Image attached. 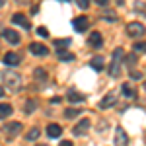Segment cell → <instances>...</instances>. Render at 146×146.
Here are the masks:
<instances>
[{
  "instance_id": "obj_1",
  "label": "cell",
  "mask_w": 146,
  "mask_h": 146,
  "mask_svg": "<svg viewBox=\"0 0 146 146\" xmlns=\"http://www.w3.org/2000/svg\"><path fill=\"white\" fill-rule=\"evenodd\" d=\"M2 82H4V86L12 92H18L22 88V76H20L18 72H6V74H2Z\"/></svg>"
},
{
  "instance_id": "obj_2",
  "label": "cell",
  "mask_w": 146,
  "mask_h": 146,
  "mask_svg": "<svg viewBox=\"0 0 146 146\" xmlns=\"http://www.w3.org/2000/svg\"><path fill=\"white\" fill-rule=\"evenodd\" d=\"M123 58H125V51L121 47L113 51V58H111V64H109V74L111 76H119V68H121Z\"/></svg>"
},
{
  "instance_id": "obj_3",
  "label": "cell",
  "mask_w": 146,
  "mask_h": 146,
  "mask_svg": "<svg viewBox=\"0 0 146 146\" xmlns=\"http://www.w3.org/2000/svg\"><path fill=\"white\" fill-rule=\"evenodd\" d=\"M127 33L136 39V37H142V35L146 33V27L142 25V23H138V22H131L129 25H127Z\"/></svg>"
},
{
  "instance_id": "obj_4",
  "label": "cell",
  "mask_w": 146,
  "mask_h": 146,
  "mask_svg": "<svg viewBox=\"0 0 146 146\" xmlns=\"http://www.w3.org/2000/svg\"><path fill=\"white\" fill-rule=\"evenodd\" d=\"M115 103H117V92H109V94L100 101V107L101 109H109V107H113Z\"/></svg>"
},
{
  "instance_id": "obj_5",
  "label": "cell",
  "mask_w": 146,
  "mask_h": 146,
  "mask_svg": "<svg viewBox=\"0 0 146 146\" xmlns=\"http://www.w3.org/2000/svg\"><path fill=\"white\" fill-rule=\"evenodd\" d=\"M88 129H90V121L88 119H84V121H78V123L74 125V129H72V133L76 136H84L88 133Z\"/></svg>"
},
{
  "instance_id": "obj_6",
  "label": "cell",
  "mask_w": 146,
  "mask_h": 146,
  "mask_svg": "<svg viewBox=\"0 0 146 146\" xmlns=\"http://www.w3.org/2000/svg\"><path fill=\"white\" fill-rule=\"evenodd\" d=\"M72 25H74V29H76L78 33H82V31L88 29V18H86V16H78V18H74Z\"/></svg>"
},
{
  "instance_id": "obj_7",
  "label": "cell",
  "mask_w": 146,
  "mask_h": 146,
  "mask_svg": "<svg viewBox=\"0 0 146 146\" xmlns=\"http://www.w3.org/2000/svg\"><path fill=\"white\" fill-rule=\"evenodd\" d=\"M115 146H129V136L123 129H117L115 133Z\"/></svg>"
},
{
  "instance_id": "obj_8",
  "label": "cell",
  "mask_w": 146,
  "mask_h": 146,
  "mask_svg": "<svg viewBox=\"0 0 146 146\" xmlns=\"http://www.w3.org/2000/svg\"><path fill=\"white\" fill-rule=\"evenodd\" d=\"M29 51H31L33 55H37V56H45V55H49V49H47L43 43H31V45H29Z\"/></svg>"
},
{
  "instance_id": "obj_9",
  "label": "cell",
  "mask_w": 146,
  "mask_h": 146,
  "mask_svg": "<svg viewBox=\"0 0 146 146\" xmlns=\"http://www.w3.org/2000/svg\"><path fill=\"white\" fill-rule=\"evenodd\" d=\"M4 131H6L8 138H14V136L22 131V123H10V125H6V127H4Z\"/></svg>"
},
{
  "instance_id": "obj_10",
  "label": "cell",
  "mask_w": 146,
  "mask_h": 146,
  "mask_svg": "<svg viewBox=\"0 0 146 146\" xmlns=\"http://www.w3.org/2000/svg\"><path fill=\"white\" fill-rule=\"evenodd\" d=\"M2 35H4V39H6L8 43H12V45H18V43H20V35L16 33L14 29H4Z\"/></svg>"
},
{
  "instance_id": "obj_11",
  "label": "cell",
  "mask_w": 146,
  "mask_h": 146,
  "mask_svg": "<svg viewBox=\"0 0 146 146\" xmlns=\"http://www.w3.org/2000/svg\"><path fill=\"white\" fill-rule=\"evenodd\" d=\"M4 64H8V66H18V64H20V56L16 55V53H6V55H4Z\"/></svg>"
},
{
  "instance_id": "obj_12",
  "label": "cell",
  "mask_w": 146,
  "mask_h": 146,
  "mask_svg": "<svg viewBox=\"0 0 146 146\" xmlns=\"http://www.w3.org/2000/svg\"><path fill=\"white\" fill-rule=\"evenodd\" d=\"M94 49H100L101 47V43H103V39H101V33L100 31H94V33L90 35V41H88Z\"/></svg>"
},
{
  "instance_id": "obj_13",
  "label": "cell",
  "mask_w": 146,
  "mask_h": 146,
  "mask_svg": "<svg viewBox=\"0 0 146 146\" xmlns=\"http://www.w3.org/2000/svg\"><path fill=\"white\" fill-rule=\"evenodd\" d=\"M12 22L22 25V27H25V29H29V22H27V18H25L23 14H14V16H12Z\"/></svg>"
},
{
  "instance_id": "obj_14",
  "label": "cell",
  "mask_w": 146,
  "mask_h": 146,
  "mask_svg": "<svg viewBox=\"0 0 146 146\" xmlns=\"http://www.w3.org/2000/svg\"><path fill=\"white\" fill-rule=\"evenodd\" d=\"M47 135L51 136V138H56V136H60V135H62V129H60V125L51 123L49 127H47Z\"/></svg>"
},
{
  "instance_id": "obj_15",
  "label": "cell",
  "mask_w": 146,
  "mask_h": 146,
  "mask_svg": "<svg viewBox=\"0 0 146 146\" xmlns=\"http://www.w3.org/2000/svg\"><path fill=\"white\" fill-rule=\"evenodd\" d=\"M90 66L94 70H103V56H94L90 60Z\"/></svg>"
},
{
  "instance_id": "obj_16",
  "label": "cell",
  "mask_w": 146,
  "mask_h": 146,
  "mask_svg": "<svg viewBox=\"0 0 146 146\" xmlns=\"http://www.w3.org/2000/svg\"><path fill=\"white\" fill-rule=\"evenodd\" d=\"M12 115V105L8 103H0V119H6Z\"/></svg>"
},
{
  "instance_id": "obj_17",
  "label": "cell",
  "mask_w": 146,
  "mask_h": 146,
  "mask_svg": "<svg viewBox=\"0 0 146 146\" xmlns=\"http://www.w3.org/2000/svg\"><path fill=\"white\" fill-rule=\"evenodd\" d=\"M121 92H123V96H127V98H135L136 96L135 88H133L131 84H123V86H121Z\"/></svg>"
},
{
  "instance_id": "obj_18",
  "label": "cell",
  "mask_w": 146,
  "mask_h": 146,
  "mask_svg": "<svg viewBox=\"0 0 146 146\" xmlns=\"http://www.w3.org/2000/svg\"><path fill=\"white\" fill-rule=\"evenodd\" d=\"M68 100L72 101V103H76V101H84V100H86V96H82V94H78V92L70 90V92H68Z\"/></svg>"
},
{
  "instance_id": "obj_19",
  "label": "cell",
  "mask_w": 146,
  "mask_h": 146,
  "mask_svg": "<svg viewBox=\"0 0 146 146\" xmlns=\"http://www.w3.org/2000/svg\"><path fill=\"white\" fill-rule=\"evenodd\" d=\"M56 56H58L60 60H64V62H68V60H72V58H74V55H72V53H68V51H56Z\"/></svg>"
},
{
  "instance_id": "obj_20",
  "label": "cell",
  "mask_w": 146,
  "mask_h": 146,
  "mask_svg": "<svg viewBox=\"0 0 146 146\" xmlns=\"http://www.w3.org/2000/svg\"><path fill=\"white\" fill-rule=\"evenodd\" d=\"M68 43H70L68 39H58V41L55 43V49H56V51H64V49L68 47Z\"/></svg>"
},
{
  "instance_id": "obj_21",
  "label": "cell",
  "mask_w": 146,
  "mask_h": 146,
  "mask_svg": "<svg viewBox=\"0 0 146 146\" xmlns=\"http://www.w3.org/2000/svg\"><path fill=\"white\" fill-rule=\"evenodd\" d=\"M39 135H41V131H39V129H31V131L27 133V136H25V138H27V140H37V138H39Z\"/></svg>"
},
{
  "instance_id": "obj_22",
  "label": "cell",
  "mask_w": 146,
  "mask_h": 146,
  "mask_svg": "<svg viewBox=\"0 0 146 146\" xmlns=\"http://www.w3.org/2000/svg\"><path fill=\"white\" fill-rule=\"evenodd\" d=\"M35 107H37V101H35V100H29V101H27V105L23 107V111H25V113H33Z\"/></svg>"
},
{
  "instance_id": "obj_23",
  "label": "cell",
  "mask_w": 146,
  "mask_h": 146,
  "mask_svg": "<svg viewBox=\"0 0 146 146\" xmlns=\"http://www.w3.org/2000/svg\"><path fill=\"white\" fill-rule=\"evenodd\" d=\"M35 80H47V72L43 68H37L35 70Z\"/></svg>"
},
{
  "instance_id": "obj_24",
  "label": "cell",
  "mask_w": 146,
  "mask_h": 146,
  "mask_svg": "<svg viewBox=\"0 0 146 146\" xmlns=\"http://www.w3.org/2000/svg\"><path fill=\"white\" fill-rule=\"evenodd\" d=\"M76 115H80V109H66V111H64V117H68V119H72V117H76Z\"/></svg>"
},
{
  "instance_id": "obj_25",
  "label": "cell",
  "mask_w": 146,
  "mask_h": 146,
  "mask_svg": "<svg viewBox=\"0 0 146 146\" xmlns=\"http://www.w3.org/2000/svg\"><path fill=\"white\" fill-rule=\"evenodd\" d=\"M136 53H146V43H133Z\"/></svg>"
},
{
  "instance_id": "obj_26",
  "label": "cell",
  "mask_w": 146,
  "mask_h": 146,
  "mask_svg": "<svg viewBox=\"0 0 146 146\" xmlns=\"http://www.w3.org/2000/svg\"><path fill=\"white\" fill-rule=\"evenodd\" d=\"M136 60H138V58H136V55H135V53H133V55H129V56H127V64H129L131 68H133V66L136 64Z\"/></svg>"
},
{
  "instance_id": "obj_27",
  "label": "cell",
  "mask_w": 146,
  "mask_h": 146,
  "mask_svg": "<svg viewBox=\"0 0 146 146\" xmlns=\"http://www.w3.org/2000/svg\"><path fill=\"white\" fill-rule=\"evenodd\" d=\"M37 35L39 37H49V31H47L45 27H37Z\"/></svg>"
},
{
  "instance_id": "obj_28",
  "label": "cell",
  "mask_w": 146,
  "mask_h": 146,
  "mask_svg": "<svg viewBox=\"0 0 146 146\" xmlns=\"http://www.w3.org/2000/svg\"><path fill=\"white\" fill-rule=\"evenodd\" d=\"M76 2H78V6L82 8V10H86V8L90 6V0H76Z\"/></svg>"
},
{
  "instance_id": "obj_29",
  "label": "cell",
  "mask_w": 146,
  "mask_h": 146,
  "mask_svg": "<svg viewBox=\"0 0 146 146\" xmlns=\"http://www.w3.org/2000/svg\"><path fill=\"white\" fill-rule=\"evenodd\" d=\"M131 78H133V80H140V78H142V74H140V72H135V70H133V72H131Z\"/></svg>"
},
{
  "instance_id": "obj_30",
  "label": "cell",
  "mask_w": 146,
  "mask_h": 146,
  "mask_svg": "<svg viewBox=\"0 0 146 146\" xmlns=\"http://www.w3.org/2000/svg\"><path fill=\"white\" fill-rule=\"evenodd\" d=\"M60 146H74V144H72L70 140H62V142H60Z\"/></svg>"
},
{
  "instance_id": "obj_31",
  "label": "cell",
  "mask_w": 146,
  "mask_h": 146,
  "mask_svg": "<svg viewBox=\"0 0 146 146\" xmlns=\"http://www.w3.org/2000/svg\"><path fill=\"white\" fill-rule=\"evenodd\" d=\"M96 2H98V4H100V6H105V4H107V2H109V0H96Z\"/></svg>"
},
{
  "instance_id": "obj_32",
  "label": "cell",
  "mask_w": 146,
  "mask_h": 146,
  "mask_svg": "<svg viewBox=\"0 0 146 146\" xmlns=\"http://www.w3.org/2000/svg\"><path fill=\"white\" fill-rule=\"evenodd\" d=\"M0 96H4V88H0Z\"/></svg>"
},
{
  "instance_id": "obj_33",
  "label": "cell",
  "mask_w": 146,
  "mask_h": 146,
  "mask_svg": "<svg viewBox=\"0 0 146 146\" xmlns=\"http://www.w3.org/2000/svg\"><path fill=\"white\" fill-rule=\"evenodd\" d=\"M4 2H6V0H0V6H4Z\"/></svg>"
},
{
  "instance_id": "obj_34",
  "label": "cell",
  "mask_w": 146,
  "mask_h": 146,
  "mask_svg": "<svg viewBox=\"0 0 146 146\" xmlns=\"http://www.w3.org/2000/svg\"><path fill=\"white\" fill-rule=\"evenodd\" d=\"M37 146H47V144H37Z\"/></svg>"
},
{
  "instance_id": "obj_35",
  "label": "cell",
  "mask_w": 146,
  "mask_h": 146,
  "mask_svg": "<svg viewBox=\"0 0 146 146\" xmlns=\"http://www.w3.org/2000/svg\"><path fill=\"white\" fill-rule=\"evenodd\" d=\"M144 90H146V82H144Z\"/></svg>"
},
{
  "instance_id": "obj_36",
  "label": "cell",
  "mask_w": 146,
  "mask_h": 146,
  "mask_svg": "<svg viewBox=\"0 0 146 146\" xmlns=\"http://www.w3.org/2000/svg\"><path fill=\"white\" fill-rule=\"evenodd\" d=\"M60 2H66V0H60Z\"/></svg>"
}]
</instances>
